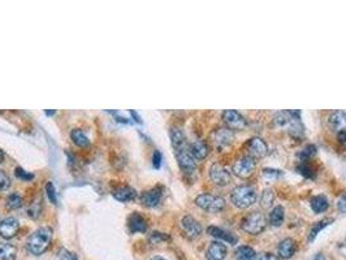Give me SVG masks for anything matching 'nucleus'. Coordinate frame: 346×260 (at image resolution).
Here are the masks:
<instances>
[{
    "instance_id": "obj_19",
    "label": "nucleus",
    "mask_w": 346,
    "mask_h": 260,
    "mask_svg": "<svg viewBox=\"0 0 346 260\" xmlns=\"http://www.w3.org/2000/svg\"><path fill=\"white\" fill-rule=\"evenodd\" d=\"M189 150L195 160H203V159H206L207 157L208 152H210L208 144L202 139H196L194 140L193 143H190Z\"/></svg>"
},
{
    "instance_id": "obj_8",
    "label": "nucleus",
    "mask_w": 346,
    "mask_h": 260,
    "mask_svg": "<svg viewBox=\"0 0 346 260\" xmlns=\"http://www.w3.org/2000/svg\"><path fill=\"white\" fill-rule=\"evenodd\" d=\"M210 178L217 186H226L232 182V174L221 163H213L211 165Z\"/></svg>"
},
{
    "instance_id": "obj_43",
    "label": "nucleus",
    "mask_w": 346,
    "mask_h": 260,
    "mask_svg": "<svg viewBox=\"0 0 346 260\" xmlns=\"http://www.w3.org/2000/svg\"><path fill=\"white\" fill-rule=\"evenodd\" d=\"M130 115H132V117H133V119H136L137 123L142 124V120H141V117L137 115V112H134V111H130Z\"/></svg>"
},
{
    "instance_id": "obj_6",
    "label": "nucleus",
    "mask_w": 346,
    "mask_h": 260,
    "mask_svg": "<svg viewBox=\"0 0 346 260\" xmlns=\"http://www.w3.org/2000/svg\"><path fill=\"white\" fill-rule=\"evenodd\" d=\"M174 153H176L177 161H178V165H180V168L182 169L183 173H187V174L193 173L196 168V163H195V159H194L193 155H191V152H190L189 144L174 150Z\"/></svg>"
},
{
    "instance_id": "obj_46",
    "label": "nucleus",
    "mask_w": 346,
    "mask_h": 260,
    "mask_svg": "<svg viewBox=\"0 0 346 260\" xmlns=\"http://www.w3.org/2000/svg\"><path fill=\"white\" fill-rule=\"evenodd\" d=\"M151 260H167V259H164V258H160V257H155V258H153Z\"/></svg>"
},
{
    "instance_id": "obj_30",
    "label": "nucleus",
    "mask_w": 346,
    "mask_h": 260,
    "mask_svg": "<svg viewBox=\"0 0 346 260\" xmlns=\"http://www.w3.org/2000/svg\"><path fill=\"white\" fill-rule=\"evenodd\" d=\"M275 202V191L272 189H266L262 193V198H260V206L263 208H270Z\"/></svg>"
},
{
    "instance_id": "obj_16",
    "label": "nucleus",
    "mask_w": 346,
    "mask_h": 260,
    "mask_svg": "<svg viewBox=\"0 0 346 260\" xmlns=\"http://www.w3.org/2000/svg\"><path fill=\"white\" fill-rule=\"evenodd\" d=\"M163 197V187L157 186L149 191H145L141 197L142 203L146 207H157Z\"/></svg>"
},
{
    "instance_id": "obj_28",
    "label": "nucleus",
    "mask_w": 346,
    "mask_h": 260,
    "mask_svg": "<svg viewBox=\"0 0 346 260\" xmlns=\"http://www.w3.org/2000/svg\"><path fill=\"white\" fill-rule=\"evenodd\" d=\"M297 170H298V173L302 174L305 178H310V180L315 178V176H316L315 168H314V165L310 163L309 160L300 161L298 167H297Z\"/></svg>"
},
{
    "instance_id": "obj_23",
    "label": "nucleus",
    "mask_w": 346,
    "mask_h": 260,
    "mask_svg": "<svg viewBox=\"0 0 346 260\" xmlns=\"http://www.w3.org/2000/svg\"><path fill=\"white\" fill-rule=\"evenodd\" d=\"M332 223H333L332 217H326V219H323V220H320V221H318V223L314 224L313 227H311V229H310L309 242H314V241H315V238L318 237V234H319L320 232L324 229V228L330 227Z\"/></svg>"
},
{
    "instance_id": "obj_33",
    "label": "nucleus",
    "mask_w": 346,
    "mask_h": 260,
    "mask_svg": "<svg viewBox=\"0 0 346 260\" xmlns=\"http://www.w3.org/2000/svg\"><path fill=\"white\" fill-rule=\"evenodd\" d=\"M262 174L264 177H268V178H279V177L283 176V172L280 169H273V168H264L262 170Z\"/></svg>"
},
{
    "instance_id": "obj_5",
    "label": "nucleus",
    "mask_w": 346,
    "mask_h": 260,
    "mask_svg": "<svg viewBox=\"0 0 346 260\" xmlns=\"http://www.w3.org/2000/svg\"><path fill=\"white\" fill-rule=\"evenodd\" d=\"M256 168V161L249 155L238 157L233 164V173L240 178H249L250 176H253Z\"/></svg>"
},
{
    "instance_id": "obj_1",
    "label": "nucleus",
    "mask_w": 346,
    "mask_h": 260,
    "mask_svg": "<svg viewBox=\"0 0 346 260\" xmlns=\"http://www.w3.org/2000/svg\"><path fill=\"white\" fill-rule=\"evenodd\" d=\"M52 241V229L51 228H39L27 238V250L33 255H40L48 249Z\"/></svg>"
},
{
    "instance_id": "obj_24",
    "label": "nucleus",
    "mask_w": 346,
    "mask_h": 260,
    "mask_svg": "<svg viewBox=\"0 0 346 260\" xmlns=\"http://www.w3.org/2000/svg\"><path fill=\"white\" fill-rule=\"evenodd\" d=\"M311 210L315 212V214H323L328 210L330 203H328V198L326 195H316L311 199Z\"/></svg>"
},
{
    "instance_id": "obj_25",
    "label": "nucleus",
    "mask_w": 346,
    "mask_h": 260,
    "mask_svg": "<svg viewBox=\"0 0 346 260\" xmlns=\"http://www.w3.org/2000/svg\"><path fill=\"white\" fill-rule=\"evenodd\" d=\"M288 133L290 137L296 138V139H301L305 135V127L301 123V119H296L288 125Z\"/></svg>"
},
{
    "instance_id": "obj_27",
    "label": "nucleus",
    "mask_w": 346,
    "mask_h": 260,
    "mask_svg": "<svg viewBox=\"0 0 346 260\" xmlns=\"http://www.w3.org/2000/svg\"><path fill=\"white\" fill-rule=\"evenodd\" d=\"M17 249L12 244H0V260H14Z\"/></svg>"
},
{
    "instance_id": "obj_37",
    "label": "nucleus",
    "mask_w": 346,
    "mask_h": 260,
    "mask_svg": "<svg viewBox=\"0 0 346 260\" xmlns=\"http://www.w3.org/2000/svg\"><path fill=\"white\" fill-rule=\"evenodd\" d=\"M59 260H78V259H77L76 254L70 253V251L63 249V250L60 251V254H59Z\"/></svg>"
},
{
    "instance_id": "obj_45",
    "label": "nucleus",
    "mask_w": 346,
    "mask_h": 260,
    "mask_svg": "<svg viewBox=\"0 0 346 260\" xmlns=\"http://www.w3.org/2000/svg\"><path fill=\"white\" fill-rule=\"evenodd\" d=\"M4 160V152L1 150H0V163Z\"/></svg>"
},
{
    "instance_id": "obj_39",
    "label": "nucleus",
    "mask_w": 346,
    "mask_h": 260,
    "mask_svg": "<svg viewBox=\"0 0 346 260\" xmlns=\"http://www.w3.org/2000/svg\"><path fill=\"white\" fill-rule=\"evenodd\" d=\"M255 260H281L277 255L271 253H262V254H256Z\"/></svg>"
},
{
    "instance_id": "obj_4",
    "label": "nucleus",
    "mask_w": 346,
    "mask_h": 260,
    "mask_svg": "<svg viewBox=\"0 0 346 260\" xmlns=\"http://www.w3.org/2000/svg\"><path fill=\"white\" fill-rule=\"evenodd\" d=\"M195 204L207 212H220L225 207L224 198L213 194H200L195 198Z\"/></svg>"
},
{
    "instance_id": "obj_32",
    "label": "nucleus",
    "mask_w": 346,
    "mask_h": 260,
    "mask_svg": "<svg viewBox=\"0 0 346 260\" xmlns=\"http://www.w3.org/2000/svg\"><path fill=\"white\" fill-rule=\"evenodd\" d=\"M316 150H318V148H316L315 144H307V146H305V148L298 153L301 161L310 160V159H311V157H313L316 153Z\"/></svg>"
},
{
    "instance_id": "obj_42",
    "label": "nucleus",
    "mask_w": 346,
    "mask_h": 260,
    "mask_svg": "<svg viewBox=\"0 0 346 260\" xmlns=\"http://www.w3.org/2000/svg\"><path fill=\"white\" fill-rule=\"evenodd\" d=\"M337 137H339V140L341 142V143L346 144V130L345 131H341V133L337 134Z\"/></svg>"
},
{
    "instance_id": "obj_36",
    "label": "nucleus",
    "mask_w": 346,
    "mask_h": 260,
    "mask_svg": "<svg viewBox=\"0 0 346 260\" xmlns=\"http://www.w3.org/2000/svg\"><path fill=\"white\" fill-rule=\"evenodd\" d=\"M46 190L47 194H48V198L52 202L53 204H57V197H56V191H55V186H53L52 182H48L46 185Z\"/></svg>"
},
{
    "instance_id": "obj_44",
    "label": "nucleus",
    "mask_w": 346,
    "mask_h": 260,
    "mask_svg": "<svg viewBox=\"0 0 346 260\" xmlns=\"http://www.w3.org/2000/svg\"><path fill=\"white\" fill-rule=\"evenodd\" d=\"M313 260H326V257H324V254L322 253H318L315 255V257L313 258Z\"/></svg>"
},
{
    "instance_id": "obj_31",
    "label": "nucleus",
    "mask_w": 346,
    "mask_h": 260,
    "mask_svg": "<svg viewBox=\"0 0 346 260\" xmlns=\"http://www.w3.org/2000/svg\"><path fill=\"white\" fill-rule=\"evenodd\" d=\"M23 204V199L18 195V194L13 193L10 194L9 197L7 198V207L8 208H10V210H17V208H20V207H22Z\"/></svg>"
},
{
    "instance_id": "obj_41",
    "label": "nucleus",
    "mask_w": 346,
    "mask_h": 260,
    "mask_svg": "<svg viewBox=\"0 0 346 260\" xmlns=\"http://www.w3.org/2000/svg\"><path fill=\"white\" fill-rule=\"evenodd\" d=\"M337 210L341 212V214H346V193H344L341 197H340L339 202H337Z\"/></svg>"
},
{
    "instance_id": "obj_18",
    "label": "nucleus",
    "mask_w": 346,
    "mask_h": 260,
    "mask_svg": "<svg viewBox=\"0 0 346 260\" xmlns=\"http://www.w3.org/2000/svg\"><path fill=\"white\" fill-rule=\"evenodd\" d=\"M294 253H296V241L293 238H285L279 244V247H277V257L280 259L288 260L290 258L293 257Z\"/></svg>"
},
{
    "instance_id": "obj_12",
    "label": "nucleus",
    "mask_w": 346,
    "mask_h": 260,
    "mask_svg": "<svg viewBox=\"0 0 346 260\" xmlns=\"http://www.w3.org/2000/svg\"><path fill=\"white\" fill-rule=\"evenodd\" d=\"M20 229V223L14 217H7L0 221V236L5 240L13 238Z\"/></svg>"
},
{
    "instance_id": "obj_22",
    "label": "nucleus",
    "mask_w": 346,
    "mask_h": 260,
    "mask_svg": "<svg viewBox=\"0 0 346 260\" xmlns=\"http://www.w3.org/2000/svg\"><path fill=\"white\" fill-rule=\"evenodd\" d=\"M284 219H285V210H284V207L283 206L273 207L272 211H271L270 217H268L271 225L275 228L281 227L284 223Z\"/></svg>"
},
{
    "instance_id": "obj_26",
    "label": "nucleus",
    "mask_w": 346,
    "mask_h": 260,
    "mask_svg": "<svg viewBox=\"0 0 346 260\" xmlns=\"http://www.w3.org/2000/svg\"><path fill=\"white\" fill-rule=\"evenodd\" d=\"M234 255H236V260H255L256 258V253L253 247L245 246V245L237 247Z\"/></svg>"
},
{
    "instance_id": "obj_34",
    "label": "nucleus",
    "mask_w": 346,
    "mask_h": 260,
    "mask_svg": "<svg viewBox=\"0 0 346 260\" xmlns=\"http://www.w3.org/2000/svg\"><path fill=\"white\" fill-rule=\"evenodd\" d=\"M168 240H170L168 236H166L164 233H159V232H154L150 237V242L153 245H158L160 244V242H164V241H168Z\"/></svg>"
},
{
    "instance_id": "obj_20",
    "label": "nucleus",
    "mask_w": 346,
    "mask_h": 260,
    "mask_svg": "<svg viewBox=\"0 0 346 260\" xmlns=\"http://www.w3.org/2000/svg\"><path fill=\"white\" fill-rule=\"evenodd\" d=\"M112 195L119 202H132V200L136 199L137 191L130 186H121L115 189L112 191Z\"/></svg>"
},
{
    "instance_id": "obj_47",
    "label": "nucleus",
    "mask_w": 346,
    "mask_h": 260,
    "mask_svg": "<svg viewBox=\"0 0 346 260\" xmlns=\"http://www.w3.org/2000/svg\"><path fill=\"white\" fill-rule=\"evenodd\" d=\"M345 244H346V238H345Z\"/></svg>"
},
{
    "instance_id": "obj_21",
    "label": "nucleus",
    "mask_w": 346,
    "mask_h": 260,
    "mask_svg": "<svg viewBox=\"0 0 346 260\" xmlns=\"http://www.w3.org/2000/svg\"><path fill=\"white\" fill-rule=\"evenodd\" d=\"M170 135H171V140H172V146L174 150L181 148V147L186 146L187 144L186 135L183 134V131L180 129V128H172L170 131Z\"/></svg>"
},
{
    "instance_id": "obj_15",
    "label": "nucleus",
    "mask_w": 346,
    "mask_h": 260,
    "mask_svg": "<svg viewBox=\"0 0 346 260\" xmlns=\"http://www.w3.org/2000/svg\"><path fill=\"white\" fill-rule=\"evenodd\" d=\"M207 233L212 236V237L217 238L221 242H228L230 245H236L238 242V238L233 233L226 232L225 229H221V228L215 227V225H211V227L207 228Z\"/></svg>"
},
{
    "instance_id": "obj_7",
    "label": "nucleus",
    "mask_w": 346,
    "mask_h": 260,
    "mask_svg": "<svg viewBox=\"0 0 346 260\" xmlns=\"http://www.w3.org/2000/svg\"><path fill=\"white\" fill-rule=\"evenodd\" d=\"M245 148L247 151V155L253 159H263L268 153V144L264 139L259 137L250 138L245 144Z\"/></svg>"
},
{
    "instance_id": "obj_9",
    "label": "nucleus",
    "mask_w": 346,
    "mask_h": 260,
    "mask_svg": "<svg viewBox=\"0 0 346 260\" xmlns=\"http://www.w3.org/2000/svg\"><path fill=\"white\" fill-rule=\"evenodd\" d=\"M221 116H223L224 124L226 125V128L232 130V131H233V130H242L246 128V119H245L238 111L225 110L223 114H221Z\"/></svg>"
},
{
    "instance_id": "obj_10",
    "label": "nucleus",
    "mask_w": 346,
    "mask_h": 260,
    "mask_svg": "<svg viewBox=\"0 0 346 260\" xmlns=\"http://www.w3.org/2000/svg\"><path fill=\"white\" fill-rule=\"evenodd\" d=\"M181 229L189 240H195L202 234V225L193 216H183L181 220Z\"/></svg>"
},
{
    "instance_id": "obj_13",
    "label": "nucleus",
    "mask_w": 346,
    "mask_h": 260,
    "mask_svg": "<svg viewBox=\"0 0 346 260\" xmlns=\"http://www.w3.org/2000/svg\"><path fill=\"white\" fill-rule=\"evenodd\" d=\"M226 246L221 241H213L210 246L207 247L206 258L207 260H224L226 257Z\"/></svg>"
},
{
    "instance_id": "obj_17",
    "label": "nucleus",
    "mask_w": 346,
    "mask_h": 260,
    "mask_svg": "<svg viewBox=\"0 0 346 260\" xmlns=\"http://www.w3.org/2000/svg\"><path fill=\"white\" fill-rule=\"evenodd\" d=\"M128 227L132 233H145L147 230L146 219L138 212H133L128 219Z\"/></svg>"
},
{
    "instance_id": "obj_35",
    "label": "nucleus",
    "mask_w": 346,
    "mask_h": 260,
    "mask_svg": "<svg viewBox=\"0 0 346 260\" xmlns=\"http://www.w3.org/2000/svg\"><path fill=\"white\" fill-rule=\"evenodd\" d=\"M10 186V180L8 174L3 170H0V190H7Z\"/></svg>"
},
{
    "instance_id": "obj_3",
    "label": "nucleus",
    "mask_w": 346,
    "mask_h": 260,
    "mask_svg": "<svg viewBox=\"0 0 346 260\" xmlns=\"http://www.w3.org/2000/svg\"><path fill=\"white\" fill-rule=\"evenodd\" d=\"M267 227V219L264 214L259 212V211H254L250 212L246 216L243 217L241 221V229L243 232H246L247 234L251 236H258L266 229Z\"/></svg>"
},
{
    "instance_id": "obj_2",
    "label": "nucleus",
    "mask_w": 346,
    "mask_h": 260,
    "mask_svg": "<svg viewBox=\"0 0 346 260\" xmlns=\"http://www.w3.org/2000/svg\"><path fill=\"white\" fill-rule=\"evenodd\" d=\"M258 193H256L255 187L251 185H240V186L234 187L232 194H230V200L232 203L241 210L249 208L256 202Z\"/></svg>"
},
{
    "instance_id": "obj_40",
    "label": "nucleus",
    "mask_w": 346,
    "mask_h": 260,
    "mask_svg": "<svg viewBox=\"0 0 346 260\" xmlns=\"http://www.w3.org/2000/svg\"><path fill=\"white\" fill-rule=\"evenodd\" d=\"M16 174L18 178H21V180H25V181H30L31 178H33V174L29 173V172H26V170H23L22 168H16Z\"/></svg>"
},
{
    "instance_id": "obj_14",
    "label": "nucleus",
    "mask_w": 346,
    "mask_h": 260,
    "mask_svg": "<svg viewBox=\"0 0 346 260\" xmlns=\"http://www.w3.org/2000/svg\"><path fill=\"white\" fill-rule=\"evenodd\" d=\"M330 128L337 134L346 130V111H335L328 119Z\"/></svg>"
},
{
    "instance_id": "obj_38",
    "label": "nucleus",
    "mask_w": 346,
    "mask_h": 260,
    "mask_svg": "<svg viewBox=\"0 0 346 260\" xmlns=\"http://www.w3.org/2000/svg\"><path fill=\"white\" fill-rule=\"evenodd\" d=\"M162 160H163V156H162V152L160 151H155L153 155V165L155 169H159L162 167Z\"/></svg>"
},
{
    "instance_id": "obj_29",
    "label": "nucleus",
    "mask_w": 346,
    "mask_h": 260,
    "mask_svg": "<svg viewBox=\"0 0 346 260\" xmlns=\"http://www.w3.org/2000/svg\"><path fill=\"white\" fill-rule=\"evenodd\" d=\"M70 138L73 139V142L78 147H87L90 144V140H89L87 135L83 133L81 129L72 130V131H70Z\"/></svg>"
},
{
    "instance_id": "obj_11",
    "label": "nucleus",
    "mask_w": 346,
    "mask_h": 260,
    "mask_svg": "<svg viewBox=\"0 0 346 260\" xmlns=\"http://www.w3.org/2000/svg\"><path fill=\"white\" fill-rule=\"evenodd\" d=\"M213 143L217 148H224V147L229 146V144L233 143L234 135L233 131L228 128H219L217 130H215L212 134Z\"/></svg>"
}]
</instances>
